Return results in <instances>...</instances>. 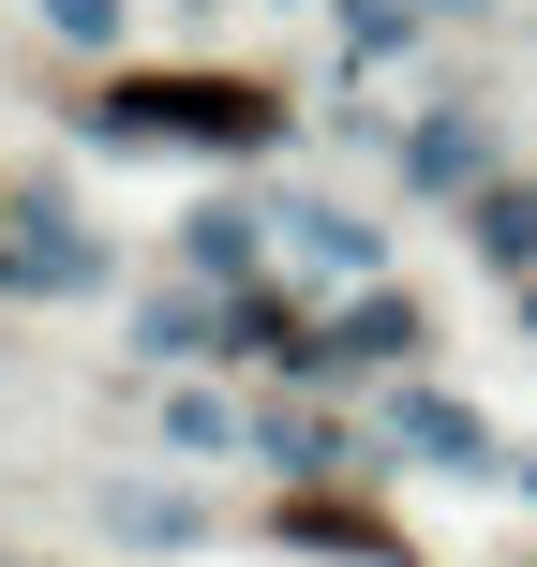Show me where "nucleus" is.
<instances>
[{"label":"nucleus","mask_w":537,"mask_h":567,"mask_svg":"<svg viewBox=\"0 0 537 567\" xmlns=\"http://www.w3.org/2000/svg\"><path fill=\"white\" fill-rule=\"evenodd\" d=\"M105 120L165 135V150H255V135H283V90L269 75H120Z\"/></svg>","instance_id":"f257e3e1"},{"label":"nucleus","mask_w":537,"mask_h":567,"mask_svg":"<svg viewBox=\"0 0 537 567\" xmlns=\"http://www.w3.org/2000/svg\"><path fill=\"white\" fill-rule=\"evenodd\" d=\"M283 538H313V553H373V567L403 553V538H389L373 508H329V493H299V508H283Z\"/></svg>","instance_id":"f03ea898"}]
</instances>
